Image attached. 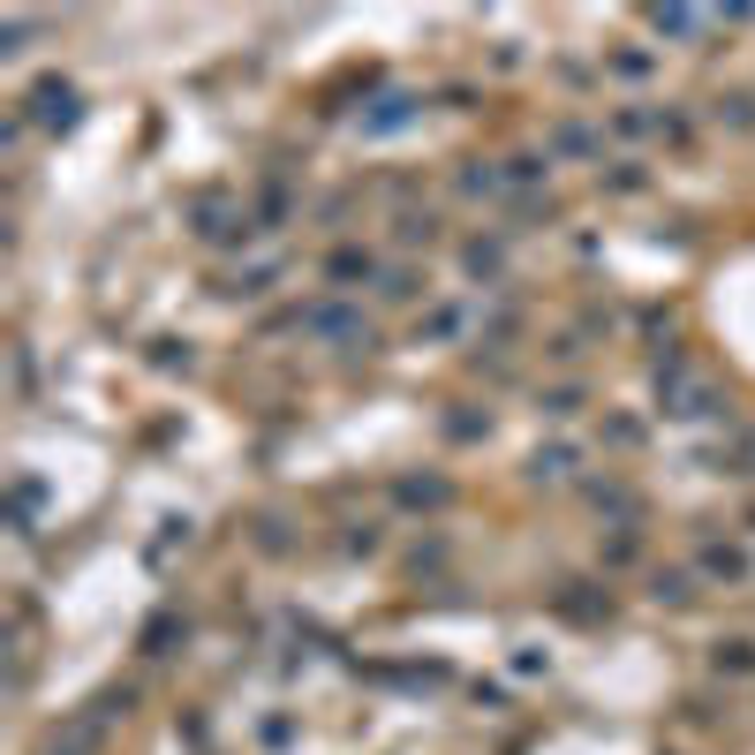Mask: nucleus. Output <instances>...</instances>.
<instances>
[{
  "mask_svg": "<svg viewBox=\"0 0 755 755\" xmlns=\"http://www.w3.org/2000/svg\"><path fill=\"white\" fill-rule=\"evenodd\" d=\"M703 23H710V15H688V8H665V15H657V30H672V38H695Z\"/></svg>",
  "mask_w": 755,
  "mask_h": 755,
  "instance_id": "f03ea898",
  "label": "nucleus"
},
{
  "mask_svg": "<svg viewBox=\"0 0 755 755\" xmlns=\"http://www.w3.org/2000/svg\"><path fill=\"white\" fill-rule=\"evenodd\" d=\"M38 122H76V91L68 84H46L38 91Z\"/></svg>",
  "mask_w": 755,
  "mask_h": 755,
  "instance_id": "f257e3e1",
  "label": "nucleus"
},
{
  "mask_svg": "<svg viewBox=\"0 0 755 755\" xmlns=\"http://www.w3.org/2000/svg\"><path fill=\"white\" fill-rule=\"evenodd\" d=\"M408 114H416V99H386V106H378V114H370V122H363V129H401V122H408Z\"/></svg>",
  "mask_w": 755,
  "mask_h": 755,
  "instance_id": "7ed1b4c3",
  "label": "nucleus"
}]
</instances>
